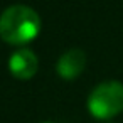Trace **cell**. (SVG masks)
Returning <instances> with one entry per match:
<instances>
[{"label": "cell", "instance_id": "cell-4", "mask_svg": "<svg viewBox=\"0 0 123 123\" xmlns=\"http://www.w3.org/2000/svg\"><path fill=\"white\" fill-rule=\"evenodd\" d=\"M84 66H86V54H84V51L74 47V49L66 51L59 57V61L56 64V71H57V74L62 79L71 81V79H76L84 71Z\"/></svg>", "mask_w": 123, "mask_h": 123}, {"label": "cell", "instance_id": "cell-5", "mask_svg": "<svg viewBox=\"0 0 123 123\" xmlns=\"http://www.w3.org/2000/svg\"><path fill=\"white\" fill-rule=\"evenodd\" d=\"M42 123H54V121H42Z\"/></svg>", "mask_w": 123, "mask_h": 123}, {"label": "cell", "instance_id": "cell-3", "mask_svg": "<svg viewBox=\"0 0 123 123\" xmlns=\"http://www.w3.org/2000/svg\"><path fill=\"white\" fill-rule=\"evenodd\" d=\"M39 69V59L34 51L31 49H17L9 57V71L17 79H31Z\"/></svg>", "mask_w": 123, "mask_h": 123}, {"label": "cell", "instance_id": "cell-2", "mask_svg": "<svg viewBox=\"0 0 123 123\" xmlns=\"http://www.w3.org/2000/svg\"><path fill=\"white\" fill-rule=\"evenodd\" d=\"M88 111L96 120H111L123 111V83L110 79L93 88L88 96Z\"/></svg>", "mask_w": 123, "mask_h": 123}, {"label": "cell", "instance_id": "cell-1", "mask_svg": "<svg viewBox=\"0 0 123 123\" xmlns=\"http://www.w3.org/2000/svg\"><path fill=\"white\" fill-rule=\"evenodd\" d=\"M41 32L39 14L22 4L7 7L0 14V37L12 46H24L32 42Z\"/></svg>", "mask_w": 123, "mask_h": 123}]
</instances>
